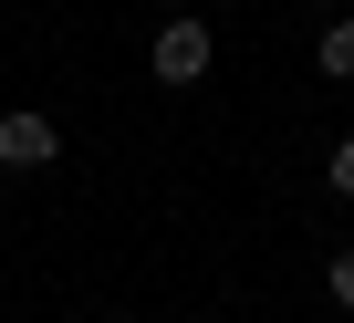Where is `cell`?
<instances>
[{
    "label": "cell",
    "instance_id": "cell-3",
    "mask_svg": "<svg viewBox=\"0 0 354 323\" xmlns=\"http://www.w3.org/2000/svg\"><path fill=\"white\" fill-rule=\"evenodd\" d=\"M313 63H323V73H333V84H354V11H344V21H323V32H313Z\"/></svg>",
    "mask_w": 354,
    "mask_h": 323
},
{
    "label": "cell",
    "instance_id": "cell-5",
    "mask_svg": "<svg viewBox=\"0 0 354 323\" xmlns=\"http://www.w3.org/2000/svg\"><path fill=\"white\" fill-rule=\"evenodd\" d=\"M323 178H333V199H354V136H344V146L323 156Z\"/></svg>",
    "mask_w": 354,
    "mask_h": 323
},
{
    "label": "cell",
    "instance_id": "cell-6",
    "mask_svg": "<svg viewBox=\"0 0 354 323\" xmlns=\"http://www.w3.org/2000/svg\"><path fill=\"white\" fill-rule=\"evenodd\" d=\"M156 11H188V0H156Z\"/></svg>",
    "mask_w": 354,
    "mask_h": 323
},
{
    "label": "cell",
    "instance_id": "cell-4",
    "mask_svg": "<svg viewBox=\"0 0 354 323\" xmlns=\"http://www.w3.org/2000/svg\"><path fill=\"white\" fill-rule=\"evenodd\" d=\"M323 292H333V302L354 313V250H333V261H323Z\"/></svg>",
    "mask_w": 354,
    "mask_h": 323
},
{
    "label": "cell",
    "instance_id": "cell-1",
    "mask_svg": "<svg viewBox=\"0 0 354 323\" xmlns=\"http://www.w3.org/2000/svg\"><path fill=\"white\" fill-rule=\"evenodd\" d=\"M209 63H219V42H209L198 11H167L156 21V42H146V73L156 84H209Z\"/></svg>",
    "mask_w": 354,
    "mask_h": 323
},
{
    "label": "cell",
    "instance_id": "cell-2",
    "mask_svg": "<svg viewBox=\"0 0 354 323\" xmlns=\"http://www.w3.org/2000/svg\"><path fill=\"white\" fill-rule=\"evenodd\" d=\"M0 167H11V178L63 167V125H53V115H32V104H11V115H0Z\"/></svg>",
    "mask_w": 354,
    "mask_h": 323
}]
</instances>
